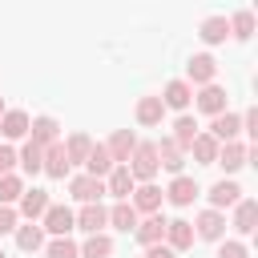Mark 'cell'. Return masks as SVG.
Listing matches in <instances>:
<instances>
[{
	"instance_id": "cell-32",
	"label": "cell",
	"mask_w": 258,
	"mask_h": 258,
	"mask_svg": "<svg viewBox=\"0 0 258 258\" xmlns=\"http://www.w3.org/2000/svg\"><path fill=\"white\" fill-rule=\"evenodd\" d=\"M40 157H44V145H36L32 137L24 141V149H20V165H24V173H40Z\"/></svg>"
},
{
	"instance_id": "cell-24",
	"label": "cell",
	"mask_w": 258,
	"mask_h": 258,
	"mask_svg": "<svg viewBox=\"0 0 258 258\" xmlns=\"http://www.w3.org/2000/svg\"><path fill=\"white\" fill-rule=\"evenodd\" d=\"M161 117H165L161 97H141V101H137V121H141V125H161Z\"/></svg>"
},
{
	"instance_id": "cell-13",
	"label": "cell",
	"mask_w": 258,
	"mask_h": 258,
	"mask_svg": "<svg viewBox=\"0 0 258 258\" xmlns=\"http://www.w3.org/2000/svg\"><path fill=\"white\" fill-rule=\"evenodd\" d=\"M133 145H137V137H133L129 129H117V133L109 137V145H105V149H109L113 165H125V161H129V153H133Z\"/></svg>"
},
{
	"instance_id": "cell-23",
	"label": "cell",
	"mask_w": 258,
	"mask_h": 258,
	"mask_svg": "<svg viewBox=\"0 0 258 258\" xmlns=\"http://www.w3.org/2000/svg\"><path fill=\"white\" fill-rule=\"evenodd\" d=\"M153 149H157V165H165L169 173H181V165H185V161H181V153H185V149H177V145H173V137H165V141H161V145H153Z\"/></svg>"
},
{
	"instance_id": "cell-8",
	"label": "cell",
	"mask_w": 258,
	"mask_h": 258,
	"mask_svg": "<svg viewBox=\"0 0 258 258\" xmlns=\"http://www.w3.org/2000/svg\"><path fill=\"white\" fill-rule=\"evenodd\" d=\"M185 73H189V81H194V85H210V81L218 77V60H214L210 52H198V56H189Z\"/></svg>"
},
{
	"instance_id": "cell-25",
	"label": "cell",
	"mask_w": 258,
	"mask_h": 258,
	"mask_svg": "<svg viewBox=\"0 0 258 258\" xmlns=\"http://www.w3.org/2000/svg\"><path fill=\"white\" fill-rule=\"evenodd\" d=\"M28 133H32L36 145H52L56 133H60V125H56L52 117H36V121H28Z\"/></svg>"
},
{
	"instance_id": "cell-37",
	"label": "cell",
	"mask_w": 258,
	"mask_h": 258,
	"mask_svg": "<svg viewBox=\"0 0 258 258\" xmlns=\"http://www.w3.org/2000/svg\"><path fill=\"white\" fill-rule=\"evenodd\" d=\"M218 258H250V254H246L242 242H222V246H218Z\"/></svg>"
},
{
	"instance_id": "cell-21",
	"label": "cell",
	"mask_w": 258,
	"mask_h": 258,
	"mask_svg": "<svg viewBox=\"0 0 258 258\" xmlns=\"http://www.w3.org/2000/svg\"><path fill=\"white\" fill-rule=\"evenodd\" d=\"M238 198H242L238 181H214V185H210V206H214V210H226V206H234Z\"/></svg>"
},
{
	"instance_id": "cell-9",
	"label": "cell",
	"mask_w": 258,
	"mask_h": 258,
	"mask_svg": "<svg viewBox=\"0 0 258 258\" xmlns=\"http://www.w3.org/2000/svg\"><path fill=\"white\" fill-rule=\"evenodd\" d=\"M194 226H198V238H206V242H218V238L226 234V218H222V210H202Z\"/></svg>"
},
{
	"instance_id": "cell-15",
	"label": "cell",
	"mask_w": 258,
	"mask_h": 258,
	"mask_svg": "<svg viewBox=\"0 0 258 258\" xmlns=\"http://www.w3.org/2000/svg\"><path fill=\"white\" fill-rule=\"evenodd\" d=\"M189 101H194L189 81H169V85H165V93H161V105H165V109H185Z\"/></svg>"
},
{
	"instance_id": "cell-10",
	"label": "cell",
	"mask_w": 258,
	"mask_h": 258,
	"mask_svg": "<svg viewBox=\"0 0 258 258\" xmlns=\"http://www.w3.org/2000/svg\"><path fill=\"white\" fill-rule=\"evenodd\" d=\"M161 242L173 246V250H189V246H194V222H185V218L165 222V238H161Z\"/></svg>"
},
{
	"instance_id": "cell-40",
	"label": "cell",
	"mask_w": 258,
	"mask_h": 258,
	"mask_svg": "<svg viewBox=\"0 0 258 258\" xmlns=\"http://www.w3.org/2000/svg\"><path fill=\"white\" fill-rule=\"evenodd\" d=\"M12 165H16V153L8 145H0V173H12Z\"/></svg>"
},
{
	"instance_id": "cell-5",
	"label": "cell",
	"mask_w": 258,
	"mask_h": 258,
	"mask_svg": "<svg viewBox=\"0 0 258 258\" xmlns=\"http://www.w3.org/2000/svg\"><path fill=\"white\" fill-rule=\"evenodd\" d=\"M40 169H44L48 177H64V173H69V153H64V141H52V145H44Z\"/></svg>"
},
{
	"instance_id": "cell-41",
	"label": "cell",
	"mask_w": 258,
	"mask_h": 258,
	"mask_svg": "<svg viewBox=\"0 0 258 258\" xmlns=\"http://www.w3.org/2000/svg\"><path fill=\"white\" fill-rule=\"evenodd\" d=\"M242 129H246L250 137H258V109H250V113L242 117Z\"/></svg>"
},
{
	"instance_id": "cell-36",
	"label": "cell",
	"mask_w": 258,
	"mask_h": 258,
	"mask_svg": "<svg viewBox=\"0 0 258 258\" xmlns=\"http://www.w3.org/2000/svg\"><path fill=\"white\" fill-rule=\"evenodd\" d=\"M20 194H24L20 177H16V173H0V206H12Z\"/></svg>"
},
{
	"instance_id": "cell-42",
	"label": "cell",
	"mask_w": 258,
	"mask_h": 258,
	"mask_svg": "<svg viewBox=\"0 0 258 258\" xmlns=\"http://www.w3.org/2000/svg\"><path fill=\"white\" fill-rule=\"evenodd\" d=\"M0 117H4V97H0Z\"/></svg>"
},
{
	"instance_id": "cell-4",
	"label": "cell",
	"mask_w": 258,
	"mask_h": 258,
	"mask_svg": "<svg viewBox=\"0 0 258 258\" xmlns=\"http://www.w3.org/2000/svg\"><path fill=\"white\" fill-rule=\"evenodd\" d=\"M246 161H250V149H246V145H238V141H226V145H218V157H214V165H222L226 173L242 169Z\"/></svg>"
},
{
	"instance_id": "cell-43",
	"label": "cell",
	"mask_w": 258,
	"mask_h": 258,
	"mask_svg": "<svg viewBox=\"0 0 258 258\" xmlns=\"http://www.w3.org/2000/svg\"><path fill=\"white\" fill-rule=\"evenodd\" d=\"M0 258H4V250H0Z\"/></svg>"
},
{
	"instance_id": "cell-19",
	"label": "cell",
	"mask_w": 258,
	"mask_h": 258,
	"mask_svg": "<svg viewBox=\"0 0 258 258\" xmlns=\"http://www.w3.org/2000/svg\"><path fill=\"white\" fill-rule=\"evenodd\" d=\"M16 202H20V214H24L28 222H36V218L48 210V194H44V189H24Z\"/></svg>"
},
{
	"instance_id": "cell-7",
	"label": "cell",
	"mask_w": 258,
	"mask_h": 258,
	"mask_svg": "<svg viewBox=\"0 0 258 258\" xmlns=\"http://www.w3.org/2000/svg\"><path fill=\"white\" fill-rule=\"evenodd\" d=\"M40 218H44V230H48V234H56V238H60V234H69V230L77 226L73 210H69V206H52V202H48V210H44Z\"/></svg>"
},
{
	"instance_id": "cell-29",
	"label": "cell",
	"mask_w": 258,
	"mask_h": 258,
	"mask_svg": "<svg viewBox=\"0 0 258 258\" xmlns=\"http://www.w3.org/2000/svg\"><path fill=\"white\" fill-rule=\"evenodd\" d=\"M189 153H194L202 165H214V157H218V141H214L210 133H198V137L189 141Z\"/></svg>"
},
{
	"instance_id": "cell-30",
	"label": "cell",
	"mask_w": 258,
	"mask_h": 258,
	"mask_svg": "<svg viewBox=\"0 0 258 258\" xmlns=\"http://www.w3.org/2000/svg\"><path fill=\"white\" fill-rule=\"evenodd\" d=\"M194 137H198V121L181 113V117L173 121V145H177V149H189V141H194Z\"/></svg>"
},
{
	"instance_id": "cell-2",
	"label": "cell",
	"mask_w": 258,
	"mask_h": 258,
	"mask_svg": "<svg viewBox=\"0 0 258 258\" xmlns=\"http://www.w3.org/2000/svg\"><path fill=\"white\" fill-rule=\"evenodd\" d=\"M69 194H73L77 202H101V194H105V177L81 173V177H73V181H69Z\"/></svg>"
},
{
	"instance_id": "cell-28",
	"label": "cell",
	"mask_w": 258,
	"mask_h": 258,
	"mask_svg": "<svg viewBox=\"0 0 258 258\" xmlns=\"http://www.w3.org/2000/svg\"><path fill=\"white\" fill-rule=\"evenodd\" d=\"M16 246H20L24 254H32V250H40V246H44V226H36V222H28V226H20V230H16Z\"/></svg>"
},
{
	"instance_id": "cell-17",
	"label": "cell",
	"mask_w": 258,
	"mask_h": 258,
	"mask_svg": "<svg viewBox=\"0 0 258 258\" xmlns=\"http://www.w3.org/2000/svg\"><path fill=\"white\" fill-rule=\"evenodd\" d=\"M0 133H4L8 141L24 137V133H28V113H24V109H4V117H0Z\"/></svg>"
},
{
	"instance_id": "cell-12",
	"label": "cell",
	"mask_w": 258,
	"mask_h": 258,
	"mask_svg": "<svg viewBox=\"0 0 258 258\" xmlns=\"http://www.w3.org/2000/svg\"><path fill=\"white\" fill-rule=\"evenodd\" d=\"M157 206H161V189H157L153 181L133 185V210H137V214H157Z\"/></svg>"
},
{
	"instance_id": "cell-33",
	"label": "cell",
	"mask_w": 258,
	"mask_h": 258,
	"mask_svg": "<svg viewBox=\"0 0 258 258\" xmlns=\"http://www.w3.org/2000/svg\"><path fill=\"white\" fill-rule=\"evenodd\" d=\"M226 24H230V36H238V40H250L254 36V12H234Z\"/></svg>"
},
{
	"instance_id": "cell-39",
	"label": "cell",
	"mask_w": 258,
	"mask_h": 258,
	"mask_svg": "<svg viewBox=\"0 0 258 258\" xmlns=\"http://www.w3.org/2000/svg\"><path fill=\"white\" fill-rule=\"evenodd\" d=\"M12 230H16V210L0 206V234H12Z\"/></svg>"
},
{
	"instance_id": "cell-20",
	"label": "cell",
	"mask_w": 258,
	"mask_h": 258,
	"mask_svg": "<svg viewBox=\"0 0 258 258\" xmlns=\"http://www.w3.org/2000/svg\"><path fill=\"white\" fill-rule=\"evenodd\" d=\"M133 234H137V242H141V246L161 242V238H165V218H161V214H149L145 222H137V226H133Z\"/></svg>"
},
{
	"instance_id": "cell-31",
	"label": "cell",
	"mask_w": 258,
	"mask_h": 258,
	"mask_svg": "<svg viewBox=\"0 0 258 258\" xmlns=\"http://www.w3.org/2000/svg\"><path fill=\"white\" fill-rule=\"evenodd\" d=\"M113 254V238L109 234H89V242L81 246V258H109Z\"/></svg>"
},
{
	"instance_id": "cell-22",
	"label": "cell",
	"mask_w": 258,
	"mask_h": 258,
	"mask_svg": "<svg viewBox=\"0 0 258 258\" xmlns=\"http://www.w3.org/2000/svg\"><path fill=\"white\" fill-rule=\"evenodd\" d=\"M198 36H202L206 44H222V40L230 36V24H226V16H206V20H202V28H198Z\"/></svg>"
},
{
	"instance_id": "cell-18",
	"label": "cell",
	"mask_w": 258,
	"mask_h": 258,
	"mask_svg": "<svg viewBox=\"0 0 258 258\" xmlns=\"http://www.w3.org/2000/svg\"><path fill=\"white\" fill-rule=\"evenodd\" d=\"M165 194H169V202H173V206H189V202L198 198V181H194V177H185V173H177V177L169 181V189H165Z\"/></svg>"
},
{
	"instance_id": "cell-6",
	"label": "cell",
	"mask_w": 258,
	"mask_h": 258,
	"mask_svg": "<svg viewBox=\"0 0 258 258\" xmlns=\"http://www.w3.org/2000/svg\"><path fill=\"white\" fill-rule=\"evenodd\" d=\"M133 185H137V181H133L129 165H113V169L105 173V194H113L117 202H121V198H129V194H133Z\"/></svg>"
},
{
	"instance_id": "cell-3",
	"label": "cell",
	"mask_w": 258,
	"mask_h": 258,
	"mask_svg": "<svg viewBox=\"0 0 258 258\" xmlns=\"http://www.w3.org/2000/svg\"><path fill=\"white\" fill-rule=\"evenodd\" d=\"M73 218H77V226H81L85 234H101V230L109 226V210H105L101 202H85V210L73 214Z\"/></svg>"
},
{
	"instance_id": "cell-16",
	"label": "cell",
	"mask_w": 258,
	"mask_h": 258,
	"mask_svg": "<svg viewBox=\"0 0 258 258\" xmlns=\"http://www.w3.org/2000/svg\"><path fill=\"white\" fill-rule=\"evenodd\" d=\"M198 109H202V113H210V117H214V113H222V109H226V89H222V85H214V81H210V85H202V93H198Z\"/></svg>"
},
{
	"instance_id": "cell-1",
	"label": "cell",
	"mask_w": 258,
	"mask_h": 258,
	"mask_svg": "<svg viewBox=\"0 0 258 258\" xmlns=\"http://www.w3.org/2000/svg\"><path fill=\"white\" fill-rule=\"evenodd\" d=\"M125 165H129L133 181H153V173H157V149H153V141H137Z\"/></svg>"
},
{
	"instance_id": "cell-11",
	"label": "cell",
	"mask_w": 258,
	"mask_h": 258,
	"mask_svg": "<svg viewBox=\"0 0 258 258\" xmlns=\"http://www.w3.org/2000/svg\"><path fill=\"white\" fill-rule=\"evenodd\" d=\"M210 129H214V133H210L214 141H234V137L242 133V117L222 109V113H214V125H210Z\"/></svg>"
},
{
	"instance_id": "cell-27",
	"label": "cell",
	"mask_w": 258,
	"mask_h": 258,
	"mask_svg": "<svg viewBox=\"0 0 258 258\" xmlns=\"http://www.w3.org/2000/svg\"><path fill=\"white\" fill-rule=\"evenodd\" d=\"M109 222H113L117 230H125V234H129V230L137 226V210H133V202H129V198H121V202L109 210Z\"/></svg>"
},
{
	"instance_id": "cell-34",
	"label": "cell",
	"mask_w": 258,
	"mask_h": 258,
	"mask_svg": "<svg viewBox=\"0 0 258 258\" xmlns=\"http://www.w3.org/2000/svg\"><path fill=\"white\" fill-rule=\"evenodd\" d=\"M48 258H81V246L69 238V234H60V238H52L48 242V250H44Z\"/></svg>"
},
{
	"instance_id": "cell-14",
	"label": "cell",
	"mask_w": 258,
	"mask_h": 258,
	"mask_svg": "<svg viewBox=\"0 0 258 258\" xmlns=\"http://www.w3.org/2000/svg\"><path fill=\"white\" fill-rule=\"evenodd\" d=\"M234 206H238V210H234V230H238V234H254V222H258V202H254V198H238Z\"/></svg>"
},
{
	"instance_id": "cell-35",
	"label": "cell",
	"mask_w": 258,
	"mask_h": 258,
	"mask_svg": "<svg viewBox=\"0 0 258 258\" xmlns=\"http://www.w3.org/2000/svg\"><path fill=\"white\" fill-rule=\"evenodd\" d=\"M89 145H93V141H89L85 133H73V137L64 141V153H69V165H77V161H85V157H89Z\"/></svg>"
},
{
	"instance_id": "cell-26",
	"label": "cell",
	"mask_w": 258,
	"mask_h": 258,
	"mask_svg": "<svg viewBox=\"0 0 258 258\" xmlns=\"http://www.w3.org/2000/svg\"><path fill=\"white\" fill-rule=\"evenodd\" d=\"M85 169H89L93 177H105V173L113 169V157H109V149H105V145H89V157H85Z\"/></svg>"
},
{
	"instance_id": "cell-38",
	"label": "cell",
	"mask_w": 258,
	"mask_h": 258,
	"mask_svg": "<svg viewBox=\"0 0 258 258\" xmlns=\"http://www.w3.org/2000/svg\"><path fill=\"white\" fill-rule=\"evenodd\" d=\"M145 258H177V250L165 246V242H149V246H145Z\"/></svg>"
}]
</instances>
